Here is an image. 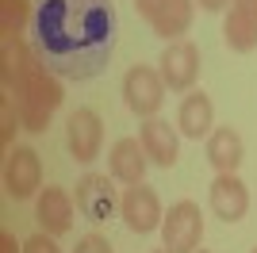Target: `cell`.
<instances>
[{
    "label": "cell",
    "instance_id": "d4e9b609",
    "mask_svg": "<svg viewBox=\"0 0 257 253\" xmlns=\"http://www.w3.org/2000/svg\"><path fill=\"white\" fill-rule=\"evenodd\" d=\"M196 253H211V249H196Z\"/></svg>",
    "mask_w": 257,
    "mask_h": 253
},
{
    "label": "cell",
    "instance_id": "7c38bea8",
    "mask_svg": "<svg viewBox=\"0 0 257 253\" xmlns=\"http://www.w3.org/2000/svg\"><path fill=\"white\" fill-rule=\"evenodd\" d=\"M73 211H77V200L58 184H46L35 200V219H39L43 234H54V238L73 230Z\"/></svg>",
    "mask_w": 257,
    "mask_h": 253
},
{
    "label": "cell",
    "instance_id": "9a60e30c",
    "mask_svg": "<svg viewBox=\"0 0 257 253\" xmlns=\"http://www.w3.org/2000/svg\"><path fill=\"white\" fill-rule=\"evenodd\" d=\"M177 131H181L184 138H196V142L215 131V104H211V96H207L204 88L184 92L181 107H177Z\"/></svg>",
    "mask_w": 257,
    "mask_h": 253
},
{
    "label": "cell",
    "instance_id": "8992f818",
    "mask_svg": "<svg viewBox=\"0 0 257 253\" xmlns=\"http://www.w3.org/2000/svg\"><path fill=\"white\" fill-rule=\"evenodd\" d=\"M139 16L154 27V35L165 42H177L181 35H188L196 16V0H135Z\"/></svg>",
    "mask_w": 257,
    "mask_h": 253
},
{
    "label": "cell",
    "instance_id": "5bb4252c",
    "mask_svg": "<svg viewBox=\"0 0 257 253\" xmlns=\"http://www.w3.org/2000/svg\"><path fill=\"white\" fill-rule=\"evenodd\" d=\"M223 39L234 54L257 50V0H230L223 20Z\"/></svg>",
    "mask_w": 257,
    "mask_h": 253
},
{
    "label": "cell",
    "instance_id": "603a6c76",
    "mask_svg": "<svg viewBox=\"0 0 257 253\" xmlns=\"http://www.w3.org/2000/svg\"><path fill=\"white\" fill-rule=\"evenodd\" d=\"M0 253H23V245L16 242L12 230H0Z\"/></svg>",
    "mask_w": 257,
    "mask_h": 253
},
{
    "label": "cell",
    "instance_id": "3957f363",
    "mask_svg": "<svg viewBox=\"0 0 257 253\" xmlns=\"http://www.w3.org/2000/svg\"><path fill=\"white\" fill-rule=\"evenodd\" d=\"M204 242V211L192 200H177L161 219V249L169 253H196Z\"/></svg>",
    "mask_w": 257,
    "mask_h": 253
},
{
    "label": "cell",
    "instance_id": "d6986e66",
    "mask_svg": "<svg viewBox=\"0 0 257 253\" xmlns=\"http://www.w3.org/2000/svg\"><path fill=\"white\" fill-rule=\"evenodd\" d=\"M35 20L31 0H0V39H20Z\"/></svg>",
    "mask_w": 257,
    "mask_h": 253
},
{
    "label": "cell",
    "instance_id": "7402d4cb",
    "mask_svg": "<svg viewBox=\"0 0 257 253\" xmlns=\"http://www.w3.org/2000/svg\"><path fill=\"white\" fill-rule=\"evenodd\" d=\"M23 253H62V249L54 242V234H35V238L23 242Z\"/></svg>",
    "mask_w": 257,
    "mask_h": 253
},
{
    "label": "cell",
    "instance_id": "44dd1931",
    "mask_svg": "<svg viewBox=\"0 0 257 253\" xmlns=\"http://www.w3.org/2000/svg\"><path fill=\"white\" fill-rule=\"evenodd\" d=\"M73 253H115V249H111V242H107L104 234H85V238H77Z\"/></svg>",
    "mask_w": 257,
    "mask_h": 253
},
{
    "label": "cell",
    "instance_id": "9c48e42d",
    "mask_svg": "<svg viewBox=\"0 0 257 253\" xmlns=\"http://www.w3.org/2000/svg\"><path fill=\"white\" fill-rule=\"evenodd\" d=\"M119 219L127 222V230L135 234H154L161 230V200L158 192L146 188V184H127L123 196H119Z\"/></svg>",
    "mask_w": 257,
    "mask_h": 253
},
{
    "label": "cell",
    "instance_id": "5b68a950",
    "mask_svg": "<svg viewBox=\"0 0 257 253\" xmlns=\"http://www.w3.org/2000/svg\"><path fill=\"white\" fill-rule=\"evenodd\" d=\"M158 73L165 81L169 92H192L196 81H200V46L188 39H177V42H165V50L158 58Z\"/></svg>",
    "mask_w": 257,
    "mask_h": 253
},
{
    "label": "cell",
    "instance_id": "30bf717a",
    "mask_svg": "<svg viewBox=\"0 0 257 253\" xmlns=\"http://www.w3.org/2000/svg\"><path fill=\"white\" fill-rule=\"evenodd\" d=\"M65 142H69L73 161H81V165L96 161L100 150H104V119L92 107H77L69 115V123H65Z\"/></svg>",
    "mask_w": 257,
    "mask_h": 253
},
{
    "label": "cell",
    "instance_id": "e0dca14e",
    "mask_svg": "<svg viewBox=\"0 0 257 253\" xmlns=\"http://www.w3.org/2000/svg\"><path fill=\"white\" fill-rule=\"evenodd\" d=\"M242 158H246V142L234 126H215L207 135V161L215 173H238Z\"/></svg>",
    "mask_w": 257,
    "mask_h": 253
},
{
    "label": "cell",
    "instance_id": "484cf974",
    "mask_svg": "<svg viewBox=\"0 0 257 253\" xmlns=\"http://www.w3.org/2000/svg\"><path fill=\"white\" fill-rule=\"evenodd\" d=\"M154 253H169V249H154Z\"/></svg>",
    "mask_w": 257,
    "mask_h": 253
},
{
    "label": "cell",
    "instance_id": "4316f807",
    "mask_svg": "<svg viewBox=\"0 0 257 253\" xmlns=\"http://www.w3.org/2000/svg\"><path fill=\"white\" fill-rule=\"evenodd\" d=\"M249 253H257V249H249Z\"/></svg>",
    "mask_w": 257,
    "mask_h": 253
},
{
    "label": "cell",
    "instance_id": "7a4b0ae2",
    "mask_svg": "<svg viewBox=\"0 0 257 253\" xmlns=\"http://www.w3.org/2000/svg\"><path fill=\"white\" fill-rule=\"evenodd\" d=\"M12 96H16V107H20L23 131H31V135H39V131H46V126H50L54 111H58V107H62V100H65L62 77L50 73L39 54H35V62L27 65V73L20 77V84L12 88Z\"/></svg>",
    "mask_w": 257,
    "mask_h": 253
},
{
    "label": "cell",
    "instance_id": "277c9868",
    "mask_svg": "<svg viewBox=\"0 0 257 253\" xmlns=\"http://www.w3.org/2000/svg\"><path fill=\"white\" fill-rule=\"evenodd\" d=\"M123 104H127L131 115L139 119H154L165 104V81L154 65H131L123 73Z\"/></svg>",
    "mask_w": 257,
    "mask_h": 253
},
{
    "label": "cell",
    "instance_id": "6da1fadb",
    "mask_svg": "<svg viewBox=\"0 0 257 253\" xmlns=\"http://www.w3.org/2000/svg\"><path fill=\"white\" fill-rule=\"evenodd\" d=\"M31 46L62 81H92L115 50L111 0H35Z\"/></svg>",
    "mask_w": 257,
    "mask_h": 253
},
{
    "label": "cell",
    "instance_id": "52a82bcc",
    "mask_svg": "<svg viewBox=\"0 0 257 253\" xmlns=\"http://www.w3.org/2000/svg\"><path fill=\"white\" fill-rule=\"evenodd\" d=\"M77 211L88 222H107L119 211V196H115V177L111 173H85L73 188Z\"/></svg>",
    "mask_w": 257,
    "mask_h": 253
},
{
    "label": "cell",
    "instance_id": "ffe728a7",
    "mask_svg": "<svg viewBox=\"0 0 257 253\" xmlns=\"http://www.w3.org/2000/svg\"><path fill=\"white\" fill-rule=\"evenodd\" d=\"M23 126V119H20V107H16V96L12 92H4L0 96V142L12 150V142H16V131Z\"/></svg>",
    "mask_w": 257,
    "mask_h": 253
},
{
    "label": "cell",
    "instance_id": "ac0fdd59",
    "mask_svg": "<svg viewBox=\"0 0 257 253\" xmlns=\"http://www.w3.org/2000/svg\"><path fill=\"white\" fill-rule=\"evenodd\" d=\"M35 46L27 39H0V81H4V92H12L16 84H20V77L27 73V65L35 62Z\"/></svg>",
    "mask_w": 257,
    "mask_h": 253
},
{
    "label": "cell",
    "instance_id": "4fadbf2b",
    "mask_svg": "<svg viewBox=\"0 0 257 253\" xmlns=\"http://www.w3.org/2000/svg\"><path fill=\"white\" fill-rule=\"evenodd\" d=\"M139 142L146 150L150 165H161V169H173L177 158H181V131L169 126L165 119H142V131H139Z\"/></svg>",
    "mask_w": 257,
    "mask_h": 253
},
{
    "label": "cell",
    "instance_id": "ba28073f",
    "mask_svg": "<svg viewBox=\"0 0 257 253\" xmlns=\"http://www.w3.org/2000/svg\"><path fill=\"white\" fill-rule=\"evenodd\" d=\"M4 192L12 200H31L43 192V161L31 146H12L4 161Z\"/></svg>",
    "mask_w": 257,
    "mask_h": 253
},
{
    "label": "cell",
    "instance_id": "2e32d148",
    "mask_svg": "<svg viewBox=\"0 0 257 253\" xmlns=\"http://www.w3.org/2000/svg\"><path fill=\"white\" fill-rule=\"evenodd\" d=\"M146 165H150V158H146L139 138H119L111 146V154H107V173L119 184H142L146 180Z\"/></svg>",
    "mask_w": 257,
    "mask_h": 253
},
{
    "label": "cell",
    "instance_id": "cb8c5ba5",
    "mask_svg": "<svg viewBox=\"0 0 257 253\" xmlns=\"http://www.w3.org/2000/svg\"><path fill=\"white\" fill-rule=\"evenodd\" d=\"M204 12H223V8H230V0H196Z\"/></svg>",
    "mask_w": 257,
    "mask_h": 253
},
{
    "label": "cell",
    "instance_id": "8fae6325",
    "mask_svg": "<svg viewBox=\"0 0 257 253\" xmlns=\"http://www.w3.org/2000/svg\"><path fill=\"white\" fill-rule=\"evenodd\" d=\"M207 203H211L215 219L223 222H242L249 211V188L238 173H215L211 188H207Z\"/></svg>",
    "mask_w": 257,
    "mask_h": 253
}]
</instances>
